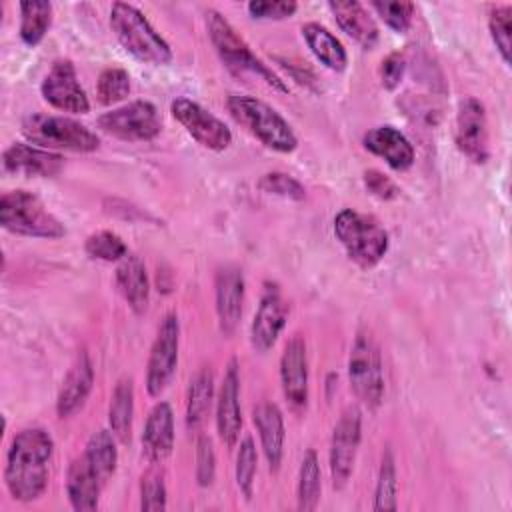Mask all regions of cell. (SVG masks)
<instances>
[{
    "mask_svg": "<svg viewBox=\"0 0 512 512\" xmlns=\"http://www.w3.org/2000/svg\"><path fill=\"white\" fill-rule=\"evenodd\" d=\"M54 454V440L44 428L20 430L6 452L4 482L18 502L40 498L48 484V468Z\"/></svg>",
    "mask_w": 512,
    "mask_h": 512,
    "instance_id": "6da1fadb",
    "label": "cell"
},
{
    "mask_svg": "<svg viewBox=\"0 0 512 512\" xmlns=\"http://www.w3.org/2000/svg\"><path fill=\"white\" fill-rule=\"evenodd\" d=\"M110 26L124 50L140 62L162 66L172 60L170 44L136 6L114 2L110 8Z\"/></svg>",
    "mask_w": 512,
    "mask_h": 512,
    "instance_id": "7a4b0ae2",
    "label": "cell"
},
{
    "mask_svg": "<svg viewBox=\"0 0 512 512\" xmlns=\"http://www.w3.org/2000/svg\"><path fill=\"white\" fill-rule=\"evenodd\" d=\"M206 30L212 46L216 48L220 60L234 74H254L264 80L270 88L278 92H288L284 80L268 68L246 44V40L236 32V28L216 10L206 12Z\"/></svg>",
    "mask_w": 512,
    "mask_h": 512,
    "instance_id": "3957f363",
    "label": "cell"
},
{
    "mask_svg": "<svg viewBox=\"0 0 512 512\" xmlns=\"http://www.w3.org/2000/svg\"><path fill=\"white\" fill-rule=\"evenodd\" d=\"M226 106L232 118L252 136H256L264 146L282 154L296 150L298 138L294 130L280 116V112H276L264 100L248 94H232L228 96Z\"/></svg>",
    "mask_w": 512,
    "mask_h": 512,
    "instance_id": "277c9868",
    "label": "cell"
},
{
    "mask_svg": "<svg viewBox=\"0 0 512 512\" xmlns=\"http://www.w3.org/2000/svg\"><path fill=\"white\" fill-rule=\"evenodd\" d=\"M334 234L348 258L362 268H374L390 246L384 226L374 216L352 208H344L336 214Z\"/></svg>",
    "mask_w": 512,
    "mask_h": 512,
    "instance_id": "5b68a950",
    "label": "cell"
},
{
    "mask_svg": "<svg viewBox=\"0 0 512 512\" xmlns=\"http://www.w3.org/2000/svg\"><path fill=\"white\" fill-rule=\"evenodd\" d=\"M0 224L20 236L56 240L66 234L64 224L44 206V202L26 190H10L0 198Z\"/></svg>",
    "mask_w": 512,
    "mask_h": 512,
    "instance_id": "8992f818",
    "label": "cell"
},
{
    "mask_svg": "<svg viewBox=\"0 0 512 512\" xmlns=\"http://www.w3.org/2000/svg\"><path fill=\"white\" fill-rule=\"evenodd\" d=\"M22 134L36 146L58 148L70 152H92L100 146V138L84 124L68 116L30 114L22 122Z\"/></svg>",
    "mask_w": 512,
    "mask_h": 512,
    "instance_id": "52a82bcc",
    "label": "cell"
},
{
    "mask_svg": "<svg viewBox=\"0 0 512 512\" xmlns=\"http://www.w3.org/2000/svg\"><path fill=\"white\" fill-rule=\"evenodd\" d=\"M348 380L364 406H380L384 398V370L378 344L368 330H360L354 338L348 358Z\"/></svg>",
    "mask_w": 512,
    "mask_h": 512,
    "instance_id": "ba28073f",
    "label": "cell"
},
{
    "mask_svg": "<svg viewBox=\"0 0 512 512\" xmlns=\"http://www.w3.org/2000/svg\"><path fill=\"white\" fill-rule=\"evenodd\" d=\"M98 126L126 142H146L160 134L162 120L156 106L148 100H134L120 108H112L98 118Z\"/></svg>",
    "mask_w": 512,
    "mask_h": 512,
    "instance_id": "9c48e42d",
    "label": "cell"
},
{
    "mask_svg": "<svg viewBox=\"0 0 512 512\" xmlns=\"http://www.w3.org/2000/svg\"><path fill=\"white\" fill-rule=\"evenodd\" d=\"M178 342L180 322L174 312H168L160 320L146 364V392L150 396H160L164 388L170 384L178 364Z\"/></svg>",
    "mask_w": 512,
    "mask_h": 512,
    "instance_id": "30bf717a",
    "label": "cell"
},
{
    "mask_svg": "<svg viewBox=\"0 0 512 512\" xmlns=\"http://www.w3.org/2000/svg\"><path fill=\"white\" fill-rule=\"evenodd\" d=\"M170 112L200 146L222 152L232 144L230 128L198 102L190 98H176L170 104Z\"/></svg>",
    "mask_w": 512,
    "mask_h": 512,
    "instance_id": "8fae6325",
    "label": "cell"
},
{
    "mask_svg": "<svg viewBox=\"0 0 512 512\" xmlns=\"http://www.w3.org/2000/svg\"><path fill=\"white\" fill-rule=\"evenodd\" d=\"M362 438V412L358 406H348L338 418L330 440V474L334 488H342L354 468Z\"/></svg>",
    "mask_w": 512,
    "mask_h": 512,
    "instance_id": "7c38bea8",
    "label": "cell"
},
{
    "mask_svg": "<svg viewBox=\"0 0 512 512\" xmlns=\"http://www.w3.org/2000/svg\"><path fill=\"white\" fill-rule=\"evenodd\" d=\"M42 98L56 110L70 114H86L90 110L88 96L78 82L76 68L68 58H60L52 64L40 86Z\"/></svg>",
    "mask_w": 512,
    "mask_h": 512,
    "instance_id": "4fadbf2b",
    "label": "cell"
},
{
    "mask_svg": "<svg viewBox=\"0 0 512 512\" xmlns=\"http://www.w3.org/2000/svg\"><path fill=\"white\" fill-rule=\"evenodd\" d=\"M454 140L458 150L474 164H484L490 156L488 120L484 104L476 98H464L456 114Z\"/></svg>",
    "mask_w": 512,
    "mask_h": 512,
    "instance_id": "5bb4252c",
    "label": "cell"
},
{
    "mask_svg": "<svg viewBox=\"0 0 512 512\" xmlns=\"http://www.w3.org/2000/svg\"><path fill=\"white\" fill-rule=\"evenodd\" d=\"M286 320L288 304L280 292V286L276 282H264L260 304L250 326V342L254 350L268 352L284 330Z\"/></svg>",
    "mask_w": 512,
    "mask_h": 512,
    "instance_id": "9a60e30c",
    "label": "cell"
},
{
    "mask_svg": "<svg viewBox=\"0 0 512 512\" xmlns=\"http://www.w3.org/2000/svg\"><path fill=\"white\" fill-rule=\"evenodd\" d=\"M280 384L288 404L300 412L308 404V352L300 334L292 336L280 356Z\"/></svg>",
    "mask_w": 512,
    "mask_h": 512,
    "instance_id": "2e32d148",
    "label": "cell"
},
{
    "mask_svg": "<svg viewBox=\"0 0 512 512\" xmlns=\"http://www.w3.org/2000/svg\"><path fill=\"white\" fill-rule=\"evenodd\" d=\"M216 430L226 446H234L242 430V408H240V372L238 360L232 358L224 370L216 400Z\"/></svg>",
    "mask_w": 512,
    "mask_h": 512,
    "instance_id": "e0dca14e",
    "label": "cell"
},
{
    "mask_svg": "<svg viewBox=\"0 0 512 512\" xmlns=\"http://www.w3.org/2000/svg\"><path fill=\"white\" fill-rule=\"evenodd\" d=\"M2 168L10 174L50 178L64 168V158L58 152L36 144L14 142L2 154Z\"/></svg>",
    "mask_w": 512,
    "mask_h": 512,
    "instance_id": "ac0fdd59",
    "label": "cell"
},
{
    "mask_svg": "<svg viewBox=\"0 0 512 512\" xmlns=\"http://www.w3.org/2000/svg\"><path fill=\"white\" fill-rule=\"evenodd\" d=\"M214 292H216V314L220 330L230 336L240 318H242V304H244V274L238 266L226 264L218 268L214 278Z\"/></svg>",
    "mask_w": 512,
    "mask_h": 512,
    "instance_id": "d6986e66",
    "label": "cell"
},
{
    "mask_svg": "<svg viewBox=\"0 0 512 512\" xmlns=\"http://www.w3.org/2000/svg\"><path fill=\"white\" fill-rule=\"evenodd\" d=\"M94 386V366L86 350H82L70 366L56 398V414L70 418L80 412Z\"/></svg>",
    "mask_w": 512,
    "mask_h": 512,
    "instance_id": "ffe728a7",
    "label": "cell"
},
{
    "mask_svg": "<svg viewBox=\"0 0 512 512\" xmlns=\"http://www.w3.org/2000/svg\"><path fill=\"white\" fill-rule=\"evenodd\" d=\"M362 144L368 152L380 156L392 170H408L414 164L412 142L394 126L382 124L370 128L362 136Z\"/></svg>",
    "mask_w": 512,
    "mask_h": 512,
    "instance_id": "44dd1931",
    "label": "cell"
},
{
    "mask_svg": "<svg viewBox=\"0 0 512 512\" xmlns=\"http://www.w3.org/2000/svg\"><path fill=\"white\" fill-rule=\"evenodd\" d=\"M174 448V412L168 402H156L150 410L144 432L142 452L152 464L164 462Z\"/></svg>",
    "mask_w": 512,
    "mask_h": 512,
    "instance_id": "7402d4cb",
    "label": "cell"
},
{
    "mask_svg": "<svg viewBox=\"0 0 512 512\" xmlns=\"http://www.w3.org/2000/svg\"><path fill=\"white\" fill-rule=\"evenodd\" d=\"M328 8L340 30L364 50H372L378 44V26L364 4L356 0H330Z\"/></svg>",
    "mask_w": 512,
    "mask_h": 512,
    "instance_id": "603a6c76",
    "label": "cell"
},
{
    "mask_svg": "<svg viewBox=\"0 0 512 512\" xmlns=\"http://www.w3.org/2000/svg\"><path fill=\"white\" fill-rule=\"evenodd\" d=\"M252 420L258 430L266 462L270 470L276 472L284 456V416L274 402H260L252 412Z\"/></svg>",
    "mask_w": 512,
    "mask_h": 512,
    "instance_id": "cb8c5ba5",
    "label": "cell"
},
{
    "mask_svg": "<svg viewBox=\"0 0 512 512\" xmlns=\"http://www.w3.org/2000/svg\"><path fill=\"white\" fill-rule=\"evenodd\" d=\"M102 488L104 484L98 478L92 464L88 462V458L84 454L76 456L70 462L68 474H66V494L72 508L78 512L96 510Z\"/></svg>",
    "mask_w": 512,
    "mask_h": 512,
    "instance_id": "d4e9b609",
    "label": "cell"
},
{
    "mask_svg": "<svg viewBox=\"0 0 512 512\" xmlns=\"http://www.w3.org/2000/svg\"><path fill=\"white\" fill-rule=\"evenodd\" d=\"M116 286L126 304L132 308V312H146L150 300V282L146 266L138 256L128 254L126 258L120 260L116 268Z\"/></svg>",
    "mask_w": 512,
    "mask_h": 512,
    "instance_id": "484cf974",
    "label": "cell"
},
{
    "mask_svg": "<svg viewBox=\"0 0 512 512\" xmlns=\"http://www.w3.org/2000/svg\"><path fill=\"white\" fill-rule=\"evenodd\" d=\"M302 36L310 48V52L324 64L328 70L342 72L348 64V54L342 42L322 24L306 22L302 26Z\"/></svg>",
    "mask_w": 512,
    "mask_h": 512,
    "instance_id": "4316f807",
    "label": "cell"
},
{
    "mask_svg": "<svg viewBox=\"0 0 512 512\" xmlns=\"http://www.w3.org/2000/svg\"><path fill=\"white\" fill-rule=\"evenodd\" d=\"M134 416V382L132 378H120L114 386L110 406H108V426L118 442L126 444L130 440Z\"/></svg>",
    "mask_w": 512,
    "mask_h": 512,
    "instance_id": "83f0119b",
    "label": "cell"
},
{
    "mask_svg": "<svg viewBox=\"0 0 512 512\" xmlns=\"http://www.w3.org/2000/svg\"><path fill=\"white\" fill-rule=\"evenodd\" d=\"M214 400V374L210 366L200 368L188 386L186 398V426L196 430L208 416Z\"/></svg>",
    "mask_w": 512,
    "mask_h": 512,
    "instance_id": "f1b7e54d",
    "label": "cell"
},
{
    "mask_svg": "<svg viewBox=\"0 0 512 512\" xmlns=\"http://www.w3.org/2000/svg\"><path fill=\"white\" fill-rule=\"evenodd\" d=\"M88 462L92 464V468L96 470L98 478L102 480V484H106L118 464V448H116V436L110 430H98L94 432L88 442L86 448L82 452Z\"/></svg>",
    "mask_w": 512,
    "mask_h": 512,
    "instance_id": "f546056e",
    "label": "cell"
},
{
    "mask_svg": "<svg viewBox=\"0 0 512 512\" xmlns=\"http://www.w3.org/2000/svg\"><path fill=\"white\" fill-rule=\"evenodd\" d=\"M52 24V4L46 0L20 2V38L26 46H36Z\"/></svg>",
    "mask_w": 512,
    "mask_h": 512,
    "instance_id": "4dcf8cb0",
    "label": "cell"
},
{
    "mask_svg": "<svg viewBox=\"0 0 512 512\" xmlns=\"http://www.w3.org/2000/svg\"><path fill=\"white\" fill-rule=\"evenodd\" d=\"M320 492H322V474H320V460L316 450H306L302 464H300V474H298V508L308 512L314 510L320 502Z\"/></svg>",
    "mask_w": 512,
    "mask_h": 512,
    "instance_id": "1f68e13d",
    "label": "cell"
},
{
    "mask_svg": "<svg viewBox=\"0 0 512 512\" xmlns=\"http://www.w3.org/2000/svg\"><path fill=\"white\" fill-rule=\"evenodd\" d=\"M396 492H398V480H396V460L390 448L384 450L380 470H378V480L374 488V504L372 508L376 512H386V510H396Z\"/></svg>",
    "mask_w": 512,
    "mask_h": 512,
    "instance_id": "d6a6232c",
    "label": "cell"
},
{
    "mask_svg": "<svg viewBox=\"0 0 512 512\" xmlns=\"http://www.w3.org/2000/svg\"><path fill=\"white\" fill-rule=\"evenodd\" d=\"M84 252L94 260L118 262V260L128 256V246L116 232L100 230V232H94L86 238Z\"/></svg>",
    "mask_w": 512,
    "mask_h": 512,
    "instance_id": "836d02e7",
    "label": "cell"
},
{
    "mask_svg": "<svg viewBox=\"0 0 512 512\" xmlns=\"http://www.w3.org/2000/svg\"><path fill=\"white\" fill-rule=\"evenodd\" d=\"M96 94L100 104H116L130 94V74L124 68L108 66L100 72Z\"/></svg>",
    "mask_w": 512,
    "mask_h": 512,
    "instance_id": "e575fe53",
    "label": "cell"
},
{
    "mask_svg": "<svg viewBox=\"0 0 512 512\" xmlns=\"http://www.w3.org/2000/svg\"><path fill=\"white\" fill-rule=\"evenodd\" d=\"M256 464H258V454H256L254 440H252V436H244L238 446V456H236V484L246 500H250L254 494Z\"/></svg>",
    "mask_w": 512,
    "mask_h": 512,
    "instance_id": "d590c367",
    "label": "cell"
},
{
    "mask_svg": "<svg viewBox=\"0 0 512 512\" xmlns=\"http://www.w3.org/2000/svg\"><path fill=\"white\" fill-rule=\"evenodd\" d=\"M370 8L384 20L386 26H390L394 32L404 34L414 16V4L408 0H372Z\"/></svg>",
    "mask_w": 512,
    "mask_h": 512,
    "instance_id": "8d00e7d4",
    "label": "cell"
},
{
    "mask_svg": "<svg viewBox=\"0 0 512 512\" xmlns=\"http://www.w3.org/2000/svg\"><path fill=\"white\" fill-rule=\"evenodd\" d=\"M490 36L504 60L510 64V50H512V8L510 6H496L488 16Z\"/></svg>",
    "mask_w": 512,
    "mask_h": 512,
    "instance_id": "74e56055",
    "label": "cell"
},
{
    "mask_svg": "<svg viewBox=\"0 0 512 512\" xmlns=\"http://www.w3.org/2000/svg\"><path fill=\"white\" fill-rule=\"evenodd\" d=\"M164 508H166L164 476L156 468H150L140 478V510L158 512Z\"/></svg>",
    "mask_w": 512,
    "mask_h": 512,
    "instance_id": "f35d334b",
    "label": "cell"
},
{
    "mask_svg": "<svg viewBox=\"0 0 512 512\" xmlns=\"http://www.w3.org/2000/svg\"><path fill=\"white\" fill-rule=\"evenodd\" d=\"M258 188L268 192V194L282 196V198H288V200H304L306 198L304 186L296 178H292V176H288L284 172H268V174H264L260 178V182H258Z\"/></svg>",
    "mask_w": 512,
    "mask_h": 512,
    "instance_id": "ab89813d",
    "label": "cell"
},
{
    "mask_svg": "<svg viewBox=\"0 0 512 512\" xmlns=\"http://www.w3.org/2000/svg\"><path fill=\"white\" fill-rule=\"evenodd\" d=\"M216 476V454L212 440L208 436H198L196 440V480L198 486L206 488L214 482Z\"/></svg>",
    "mask_w": 512,
    "mask_h": 512,
    "instance_id": "60d3db41",
    "label": "cell"
},
{
    "mask_svg": "<svg viewBox=\"0 0 512 512\" xmlns=\"http://www.w3.org/2000/svg\"><path fill=\"white\" fill-rule=\"evenodd\" d=\"M246 8L258 20H284L298 10V4L292 0H252Z\"/></svg>",
    "mask_w": 512,
    "mask_h": 512,
    "instance_id": "b9f144b4",
    "label": "cell"
},
{
    "mask_svg": "<svg viewBox=\"0 0 512 512\" xmlns=\"http://www.w3.org/2000/svg\"><path fill=\"white\" fill-rule=\"evenodd\" d=\"M404 68H406V62H404V56H402L400 52L388 54V56L382 60V66H380L382 86H384L386 90H394L396 86H400L402 76H404Z\"/></svg>",
    "mask_w": 512,
    "mask_h": 512,
    "instance_id": "7bdbcfd3",
    "label": "cell"
},
{
    "mask_svg": "<svg viewBox=\"0 0 512 512\" xmlns=\"http://www.w3.org/2000/svg\"><path fill=\"white\" fill-rule=\"evenodd\" d=\"M364 186L368 192L380 200H392L398 196V186L382 172L378 170H366L364 172Z\"/></svg>",
    "mask_w": 512,
    "mask_h": 512,
    "instance_id": "ee69618b",
    "label": "cell"
}]
</instances>
